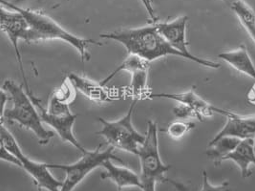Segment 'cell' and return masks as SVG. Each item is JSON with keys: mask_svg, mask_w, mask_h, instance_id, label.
Listing matches in <instances>:
<instances>
[{"mask_svg": "<svg viewBox=\"0 0 255 191\" xmlns=\"http://www.w3.org/2000/svg\"><path fill=\"white\" fill-rule=\"evenodd\" d=\"M195 127V123L191 121H183L176 120L167 126L166 133L169 137L174 140H179L186 136L189 131H191Z\"/></svg>", "mask_w": 255, "mask_h": 191, "instance_id": "22", "label": "cell"}, {"mask_svg": "<svg viewBox=\"0 0 255 191\" xmlns=\"http://www.w3.org/2000/svg\"><path fill=\"white\" fill-rule=\"evenodd\" d=\"M0 22L1 30L9 37L14 50L19 71L23 80L24 89L26 90L28 95L31 96V98H33L35 96L33 94V91L31 90V87L28 83L24 69L22 56L19 50V40L27 41L28 39L30 34V25L21 12L9 9L2 4L0 7Z\"/></svg>", "mask_w": 255, "mask_h": 191, "instance_id": "8", "label": "cell"}, {"mask_svg": "<svg viewBox=\"0 0 255 191\" xmlns=\"http://www.w3.org/2000/svg\"><path fill=\"white\" fill-rule=\"evenodd\" d=\"M222 1H224V2H227V0H222Z\"/></svg>", "mask_w": 255, "mask_h": 191, "instance_id": "29", "label": "cell"}, {"mask_svg": "<svg viewBox=\"0 0 255 191\" xmlns=\"http://www.w3.org/2000/svg\"><path fill=\"white\" fill-rule=\"evenodd\" d=\"M67 77L77 90L95 103L100 104L111 100L110 93L101 83H96L75 73H71Z\"/></svg>", "mask_w": 255, "mask_h": 191, "instance_id": "14", "label": "cell"}, {"mask_svg": "<svg viewBox=\"0 0 255 191\" xmlns=\"http://www.w3.org/2000/svg\"><path fill=\"white\" fill-rule=\"evenodd\" d=\"M0 158L3 161L11 163V164L16 166V167H21L20 161L15 156L13 155L11 151H9L6 147H4L3 145H1V155H0Z\"/></svg>", "mask_w": 255, "mask_h": 191, "instance_id": "25", "label": "cell"}, {"mask_svg": "<svg viewBox=\"0 0 255 191\" xmlns=\"http://www.w3.org/2000/svg\"><path fill=\"white\" fill-rule=\"evenodd\" d=\"M248 101L255 105V82L254 86L251 88V90L248 93Z\"/></svg>", "mask_w": 255, "mask_h": 191, "instance_id": "28", "label": "cell"}, {"mask_svg": "<svg viewBox=\"0 0 255 191\" xmlns=\"http://www.w3.org/2000/svg\"><path fill=\"white\" fill-rule=\"evenodd\" d=\"M231 9L245 31L255 43V12L244 0H235L231 4Z\"/></svg>", "mask_w": 255, "mask_h": 191, "instance_id": "17", "label": "cell"}, {"mask_svg": "<svg viewBox=\"0 0 255 191\" xmlns=\"http://www.w3.org/2000/svg\"><path fill=\"white\" fill-rule=\"evenodd\" d=\"M218 58L229 63L237 71L252 78L255 82V63L253 62L248 49L244 44H241L237 49L221 53L218 55Z\"/></svg>", "mask_w": 255, "mask_h": 191, "instance_id": "16", "label": "cell"}, {"mask_svg": "<svg viewBox=\"0 0 255 191\" xmlns=\"http://www.w3.org/2000/svg\"><path fill=\"white\" fill-rule=\"evenodd\" d=\"M1 4L5 7L14 11L21 12L30 25V34L26 42H36L40 40H61L68 43L74 49L78 51L83 62L90 60V53L88 51L89 45H102L90 38H83L76 36L61 25L54 20L46 13L40 11H35L31 9H25L19 7L15 3L1 0Z\"/></svg>", "mask_w": 255, "mask_h": 191, "instance_id": "2", "label": "cell"}, {"mask_svg": "<svg viewBox=\"0 0 255 191\" xmlns=\"http://www.w3.org/2000/svg\"><path fill=\"white\" fill-rule=\"evenodd\" d=\"M105 172L101 174L103 180H111L117 186L118 191L126 188L136 187L141 189V182L139 174L126 167H120L113 163V160H107L103 164Z\"/></svg>", "mask_w": 255, "mask_h": 191, "instance_id": "13", "label": "cell"}, {"mask_svg": "<svg viewBox=\"0 0 255 191\" xmlns=\"http://www.w3.org/2000/svg\"><path fill=\"white\" fill-rule=\"evenodd\" d=\"M2 89L8 93L12 106L6 108L1 113V123H4L5 120L8 122H17L20 126L33 132L40 144H48L55 136V133L44 127V122L38 109L24 87L15 84L12 80H6Z\"/></svg>", "mask_w": 255, "mask_h": 191, "instance_id": "3", "label": "cell"}, {"mask_svg": "<svg viewBox=\"0 0 255 191\" xmlns=\"http://www.w3.org/2000/svg\"><path fill=\"white\" fill-rule=\"evenodd\" d=\"M148 98H163V99H169L178 102L179 104L186 105L187 107L193 109L200 118H210L214 114H219L224 117H228L231 113V111L224 110L220 108L215 107L211 105L208 101H206L204 98H202L198 95L194 88H191L190 90L181 93H152L148 96Z\"/></svg>", "mask_w": 255, "mask_h": 191, "instance_id": "10", "label": "cell"}, {"mask_svg": "<svg viewBox=\"0 0 255 191\" xmlns=\"http://www.w3.org/2000/svg\"><path fill=\"white\" fill-rule=\"evenodd\" d=\"M140 1L142 2L143 6H144V8H145V10H146V12L148 13L152 23H157L159 19H158L156 13H155V10H154L153 5H152V1H151V0H140Z\"/></svg>", "mask_w": 255, "mask_h": 191, "instance_id": "26", "label": "cell"}, {"mask_svg": "<svg viewBox=\"0 0 255 191\" xmlns=\"http://www.w3.org/2000/svg\"><path fill=\"white\" fill-rule=\"evenodd\" d=\"M138 156L140 163L141 191H156L157 183H167L166 173L171 166L162 162L159 149L158 125L153 120H148L145 142L140 146Z\"/></svg>", "mask_w": 255, "mask_h": 191, "instance_id": "4", "label": "cell"}, {"mask_svg": "<svg viewBox=\"0 0 255 191\" xmlns=\"http://www.w3.org/2000/svg\"><path fill=\"white\" fill-rule=\"evenodd\" d=\"M242 140L235 137H223L217 140L215 143L209 144V150L206 154L212 159L216 166L220 165L225 156L232 152Z\"/></svg>", "mask_w": 255, "mask_h": 191, "instance_id": "18", "label": "cell"}, {"mask_svg": "<svg viewBox=\"0 0 255 191\" xmlns=\"http://www.w3.org/2000/svg\"><path fill=\"white\" fill-rule=\"evenodd\" d=\"M0 136L1 145L6 147L20 161L21 168L33 178L36 187L38 188V191L45 190L47 191H59L62 181L57 179L51 173V168H49L48 164L35 162L28 156L25 155L17 141L4 123H1Z\"/></svg>", "mask_w": 255, "mask_h": 191, "instance_id": "7", "label": "cell"}, {"mask_svg": "<svg viewBox=\"0 0 255 191\" xmlns=\"http://www.w3.org/2000/svg\"><path fill=\"white\" fill-rule=\"evenodd\" d=\"M173 113H174L175 116L179 119H190L191 118V119H197L199 120H202L200 116L193 109L187 107V106L183 105V104H178L173 109Z\"/></svg>", "mask_w": 255, "mask_h": 191, "instance_id": "24", "label": "cell"}, {"mask_svg": "<svg viewBox=\"0 0 255 191\" xmlns=\"http://www.w3.org/2000/svg\"><path fill=\"white\" fill-rule=\"evenodd\" d=\"M199 191H232L229 181H225L218 186H214L209 182V176L206 170L203 171L202 175V188Z\"/></svg>", "mask_w": 255, "mask_h": 191, "instance_id": "23", "label": "cell"}, {"mask_svg": "<svg viewBox=\"0 0 255 191\" xmlns=\"http://www.w3.org/2000/svg\"><path fill=\"white\" fill-rule=\"evenodd\" d=\"M167 183H169L170 185H172L176 191H192L189 186H187L186 184L182 183V182H180V181H176V180L169 179V178H168Z\"/></svg>", "mask_w": 255, "mask_h": 191, "instance_id": "27", "label": "cell"}, {"mask_svg": "<svg viewBox=\"0 0 255 191\" xmlns=\"http://www.w3.org/2000/svg\"><path fill=\"white\" fill-rule=\"evenodd\" d=\"M76 90L77 89L67 77L52 96L58 98L59 101L70 105L76 98Z\"/></svg>", "mask_w": 255, "mask_h": 191, "instance_id": "21", "label": "cell"}, {"mask_svg": "<svg viewBox=\"0 0 255 191\" xmlns=\"http://www.w3.org/2000/svg\"><path fill=\"white\" fill-rule=\"evenodd\" d=\"M148 70L149 69H140L131 73V92L133 96V99H137L138 101L148 98L150 93L147 92L148 89Z\"/></svg>", "mask_w": 255, "mask_h": 191, "instance_id": "20", "label": "cell"}, {"mask_svg": "<svg viewBox=\"0 0 255 191\" xmlns=\"http://www.w3.org/2000/svg\"><path fill=\"white\" fill-rule=\"evenodd\" d=\"M102 145L93 151H87L82 154L80 160L71 165L60 164H48L51 169H60L65 173L64 180L59 191H73L79 186L84 178L98 167H103V164L107 160H113L115 162L123 163L119 157L114 153V147L110 146L105 150H101Z\"/></svg>", "mask_w": 255, "mask_h": 191, "instance_id": "6", "label": "cell"}, {"mask_svg": "<svg viewBox=\"0 0 255 191\" xmlns=\"http://www.w3.org/2000/svg\"><path fill=\"white\" fill-rule=\"evenodd\" d=\"M149 67H150V62L142 60L138 56L129 54L128 58L123 60V62L121 64H119L113 71L111 72L105 79H104L101 82V84L105 86L120 72L128 71L129 73H133V72L140 70V69H149Z\"/></svg>", "mask_w": 255, "mask_h": 191, "instance_id": "19", "label": "cell"}, {"mask_svg": "<svg viewBox=\"0 0 255 191\" xmlns=\"http://www.w3.org/2000/svg\"><path fill=\"white\" fill-rule=\"evenodd\" d=\"M32 100L35 103L36 108L38 109L44 124H47L52 128H54L55 132L58 134V136L64 142L73 145L75 148L80 150L82 154L88 151L81 145L74 135V124L76 122L78 115L71 114L68 116H53L47 113L46 108L42 105L41 100L38 99L36 96Z\"/></svg>", "mask_w": 255, "mask_h": 191, "instance_id": "11", "label": "cell"}, {"mask_svg": "<svg viewBox=\"0 0 255 191\" xmlns=\"http://www.w3.org/2000/svg\"><path fill=\"white\" fill-rule=\"evenodd\" d=\"M137 99H133L128 112L121 119L109 121L103 118H97L102 124V129L97 132L110 146L138 155L140 146L145 142V136L136 130L133 124V116Z\"/></svg>", "mask_w": 255, "mask_h": 191, "instance_id": "5", "label": "cell"}, {"mask_svg": "<svg viewBox=\"0 0 255 191\" xmlns=\"http://www.w3.org/2000/svg\"><path fill=\"white\" fill-rule=\"evenodd\" d=\"M187 23H188V17L186 15H182L169 22L158 21L157 23L154 24L158 28L161 35L164 37V39L174 48L175 50L185 55L186 60L193 61L199 65H203L205 67H209L211 69L220 68V63L212 60H206L203 58H199L189 52L188 50L189 43L186 40Z\"/></svg>", "mask_w": 255, "mask_h": 191, "instance_id": "9", "label": "cell"}, {"mask_svg": "<svg viewBox=\"0 0 255 191\" xmlns=\"http://www.w3.org/2000/svg\"><path fill=\"white\" fill-rule=\"evenodd\" d=\"M224 161H232L233 163H235L237 167L240 168L242 178H249L252 175L250 166H255V140H242L232 152L223 158L222 162Z\"/></svg>", "mask_w": 255, "mask_h": 191, "instance_id": "15", "label": "cell"}, {"mask_svg": "<svg viewBox=\"0 0 255 191\" xmlns=\"http://www.w3.org/2000/svg\"><path fill=\"white\" fill-rule=\"evenodd\" d=\"M235 137L240 140L254 139L255 140V116H240L231 112L227 117V122L224 127L218 132L210 143H215L223 137Z\"/></svg>", "mask_w": 255, "mask_h": 191, "instance_id": "12", "label": "cell"}, {"mask_svg": "<svg viewBox=\"0 0 255 191\" xmlns=\"http://www.w3.org/2000/svg\"><path fill=\"white\" fill-rule=\"evenodd\" d=\"M101 37L121 43L130 55L138 56L148 62L168 56H175L186 60L185 55L175 50L164 39L154 23L149 26L102 34Z\"/></svg>", "mask_w": 255, "mask_h": 191, "instance_id": "1", "label": "cell"}]
</instances>
